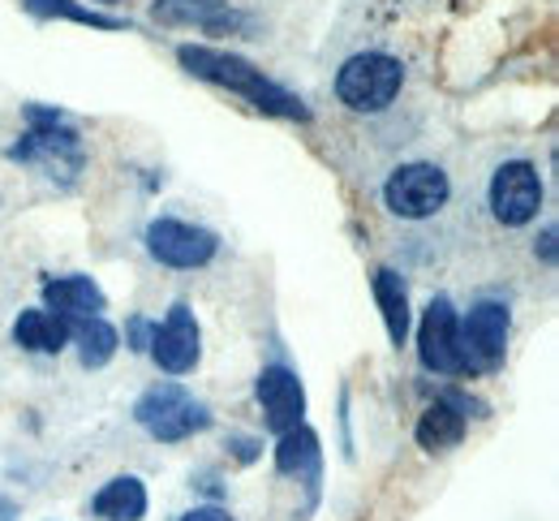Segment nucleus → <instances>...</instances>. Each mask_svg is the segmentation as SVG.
<instances>
[{"label":"nucleus","instance_id":"1","mask_svg":"<svg viewBox=\"0 0 559 521\" xmlns=\"http://www.w3.org/2000/svg\"><path fill=\"white\" fill-rule=\"evenodd\" d=\"M177 61L190 70L194 78H207L215 86H228L237 95H246L259 113L267 117H284V121H310V108L293 95L276 86L272 78H263V70H254L246 57H233V52H215V48H181Z\"/></svg>","mask_w":559,"mask_h":521},{"label":"nucleus","instance_id":"2","mask_svg":"<svg viewBox=\"0 0 559 521\" xmlns=\"http://www.w3.org/2000/svg\"><path fill=\"white\" fill-rule=\"evenodd\" d=\"M134 418L146 436L164 440V445H177V440H190L199 431L211 427V410L203 401H194L181 383H155L146 388L134 405Z\"/></svg>","mask_w":559,"mask_h":521},{"label":"nucleus","instance_id":"3","mask_svg":"<svg viewBox=\"0 0 559 521\" xmlns=\"http://www.w3.org/2000/svg\"><path fill=\"white\" fill-rule=\"evenodd\" d=\"M405 86V70L388 52H357L336 74V95L353 113H383Z\"/></svg>","mask_w":559,"mask_h":521},{"label":"nucleus","instance_id":"4","mask_svg":"<svg viewBox=\"0 0 559 521\" xmlns=\"http://www.w3.org/2000/svg\"><path fill=\"white\" fill-rule=\"evenodd\" d=\"M448 194L452 186L439 164H401L383 186V203L401 221H430L435 212H443Z\"/></svg>","mask_w":559,"mask_h":521},{"label":"nucleus","instance_id":"5","mask_svg":"<svg viewBox=\"0 0 559 521\" xmlns=\"http://www.w3.org/2000/svg\"><path fill=\"white\" fill-rule=\"evenodd\" d=\"M543 208V177L530 159H508L490 177V212L508 228H521L538 216Z\"/></svg>","mask_w":559,"mask_h":521},{"label":"nucleus","instance_id":"6","mask_svg":"<svg viewBox=\"0 0 559 521\" xmlns=\"http://www.w3.org/2000/svg\"><path fill=\"white\" fill-rule=\"evenodd\" d=\"M418 358L426 371L435 375H461L465 354H461V319L448 298H435L421 310L418 328Z\"/></svg>","mask_w":559,"mask_h":521},{"label":"nucleus","instance_id":"7","mask_svg":"<svg viewBox=\"0 0 559 521\" xmlns=\"http://www.w3.org/2000/svg\"><path fill=\"white\" fill-rule=\"evenodd\" d=\"M146 250L151 259H159L164 268H203L215 259L219 250V237L211 228H199V224L186 221H155L146 224Z\"/></svg>","mask_w":559,"mask_h":521},{"label":"nucleus","instance_id":"8","mask_svg":"<svg viewBox=\"0 0 559 521\" xmlns=\"http://www.w3.org/2000/svg\"><path fill=\"white\" fill-rule=\"evenodd\" d=\"M508 306L503 301H478L469 310V319L461 323V354H465V371H490L503 358L508 345Z\"/></svg>","mask_w":559,"mask_h":521},{"label":"nucleus","instance_id":"9","mask_svg":"<svg viewBox=\"0 0 559 521\" xmlns=\"http://www.w3.org/2000/svg\"><path fill=\"white\" fill-rule=\"evenodd\" d=\"M151 358L159 363V371L168 375H186L199 367V354H203V345H199V323H194V310L186 306V301H177L173 310H168V319L151 332Z\"/></svg>","mask_w":559,"mask_h":521},{"label":"nucleus","instance_id":"10","mask_svg":"<svg viewBox=\"0 0 559 521\" xmlns=\"http://www.w3.org/2000/svg\"><path fill=\"white\" fill-rule=\"evenodd\" d=\"M9 159H26V164L39 159V164L52 168V177H57V173L73 177V173L82 168V143H78V134L66 130L61 121H48V126H31L26 139L9 151Z\"/></svg>","mask_w":559,"mask_h":521},{"label":"nucleus","instance_id":"11","mask_svg":"<svg viewBox=\"0 0 559 521\" xmlns=\"http://www.w3.org/2000/svg\"><path fill=\"white\" fill-rule=\"evenodd\" d=\"M259 401H263V414H267V427L272 431H288L301 423L306 414V392H301V379L288 371V367H263L259 375Z\"/></svg>","mask_w":559,"mask_h":521},{"label":"nucleus","instance_id":"12","mask_svg":"<svg viewBox=\"0 0 559 521\" xmlns=\"http://www.w3.org/2000/svg\"><path fill=\"white\" fill-rule=\"evenodd\" d=\"M44 301H48V310H57L66 323L95 319V315L108 306L104 289H99L91 276H61V281H48V285H44Z\"/></svg>","mask_w":559,"mask_h":521},{"label":"nucleus","instance_id":"13","mask_svg":"<svg viewBox=\"0 0 559 521\" xmlns=\"http://www.w3.org/2000/svg\"><path fill=\"white\" fill-rule=\"evenodd\" d=\"M151 13L159 26H203V31H224L241 22V13H233L228 0H155Z\"/></svg>","mask_w":559,"mask_h":521},{"label":"nucleus","instance_id":"14","mask_svg":"<svg viewBox=\"0 0 559 521\" xmlns=\"http://www.w3.org/2000/svg\"><path fill=\"white\" fill-rule=\"evenodd\" d=\"M13 341L31 354H61L70 345V323L57 310H22L13 323Z\"/></svg>","mask_w":559,"mask_h":521},{"label":"nucleus","instance_id":"15","mask_svg":"<svg viewBox=\"0 0 559 521\" xmlns=\"http://www.w3.org/2000/svg\"><path fill=\"white\" fill-rule=\"evenodd\" d=\"M461 436H465V401L461 396L435 401L418 418V445L430 448V452H443V448L461 445Z\"/></svg>","mask_w":559,"mask_h":521},{"label":"nucleus","instance_id":"16","mask_svg":"<svg viewBox=\"0 0 559 521\" xmlns=\"http://www.w3.org/2000/svg\"><path fill=\"white\" fill-rule=\"evenodd\" d=\"M95 518L104 521H142L146 518V487H142L134 474H121L112 483L99 487V496L91 500Z\"/></svg>","mask_w":559,"mask_h":521},{"label":"nucleus","instance_id":"17","mask_svg":"<svg viewBox=\"0 0 559 521\" xmlns=\"http://www.w3.org/2000/svg\"><path fill=\"white\" fill-rule=\"evenodd\" d=\"M374 301H379V315H383L392 345H405L409 341V289L392 268L374 272Z\"/></svg>","mask_w":559,"mask_h":521},{"label":"nucleus","instance_id":"18","mask_svg":"<svg viewBox=\"0 0 559 521\" xmlns=\"http://www.w3.org/2000/svg\"><path fill=\"white\" fill-rule=\"evenodd\" d=\"M78 358H82V367L86 371H99V367H108L112 358H117V350H121V336H117V328L108 323V319H82L78 323Z\"/></svg>","mask_w":559,"mask_h":521},{"label":"nucleus","instance_id":"19","mask_svg":"<svg viewBox=\"0 0 559 521\" xmlns=\"http://www.w3.org/2000/svg\"><path fill=\"white\" fill-rule=\"evenodd\" d=\"M314 465H319V436L306 423L280 431V445H276L280 474H314Z\"/></svg>","mask_w":559,"mask_h":521},{"label":"nucleus","instance_id":"20","mask_svg":"<svg viewBox=\"0 0 559 521\" xmlns=\"http://www.w3.org/2000/svg\"><path fill=\"white\" fill-rule=\"evenodd\" d=\"M35 17H66V22H82V26H99V31H121L126 17H108V13H95L86 4H73V0H22Z\"/></svg>","mask_w":559,"mask_h":521},{"label":"nucleus","instance_id":"21","mask_svg":"<svg viewBox=\"0 0 559 521\" xmlns=\"http://www.w3.org/2000/svg\"><path fill=\"white\" fill-rule=\"evenodd\" d=\"M181 521H233V518H228L219 505H203V509H190Z\"/></svg>","mask_w":559,"mask_h":521},{"label":"nucleus","instance_id":"22","mask_svg":"<svg viewBox=\"0 0 559 521\" xmlns=\"http://www.w3.org/2000/svg\"><path fill=\"white\" fill-rule=\"evenodd\" d=\"M130 341H134L130 350H146V345H151V328H146V319H134V323H130Z\"/></svg>","mask_w":559,"mask_h":521},{"label":"nucleus","instance_id":"23","mask_svg":"<svg viewBox=\"0 0 559 521\" xmlns=\"http://www.w3.org/2000/svg\"><path fill=\"white\" fill-rule=\"evenodd\" d=\"M233 448H237V461H254V457H259V440L237 436V440H233Z\"/></svg>","mask_w":559,"mask_h":521},{"label":"nucleus","instance_id":"24","mask_svg":"<svg viewBox=\"0 0 559 521\" xmlns=\"http://www.w3.org/2000/svg\"><path fill=\"white\" fill-rule=\"evenodd\" d=\"M538 254H543L547 263H556V228H547V233H543V241H538Z\"/></svg>","mask_w":559,"mask_h":521},{"label":"nucleus","instance_id":"25","mask_svg":"<svg viewBox=\"0 0 559 521\" xmlns=\"http://www.w3.org/2000/svg\"><path fill=\"white\" fill-rule=\"evenodd\" d=\"M104 4H117V0H104Z\"/></svg>","mask_w":559,"mask_h":521}]
</instances>
